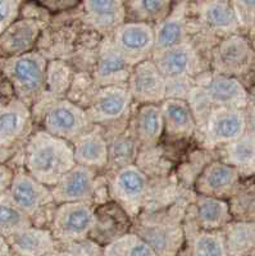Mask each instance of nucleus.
<instances>
[{"label": "nucleus", "instance_id": "7ed1b4c3", "mask_svg": "<svg viewBox=\"0 0 255 256\" xmlns=\"http://www.w3.org/2000/svg\"><path fill=\"white\" fill-rule=\"evenodd\" d=\"M0 70L13 88L16 98L31 106L35 105L47 88L48 62L43 54L29 52L16 56H4Z\"/></svg>", "mask_w": 255, "mask_h": 256}, {"label": "nucleus", "instance_id": "49530a36", "mask_svg": "<svg viewBox=\"0 0 255 256\" xmlns=\"http://www.w3.org/2000/svg\"><path fill=\"white\" fill-rule=\"evenodd\" d=\"M174 2H181V0H174Z\"/></svg>", "mask_w": 255, "mask_h": 256}, {"label": "nucleus", "instance_id": "ea45409f", "mask_svg": "<svg viewBox=\"0 0 255 256\" xmlns=\"http://www.w3.org/2000/svg\"><path fill=\"white\" fill-rule=\"evenodd\" d=\"M246 122H247V132L255 136V96H250V102L246 106Z\"/></svg>", "mask_w": 255, "mask_h": 256}, {"label": "nucleus", "instance_id": "a18cd8bd", "mask_svg": "<svg viewBox=\"0 0 255 256\" xmlns=\"http://www.w3.org/2000/svg\"><path fill=\"white\" fill-rule=\"evenodd\" d=\"M177 256H186V255H181V254H180V255H177Z\"/></svg>", "mask_w": 255, "mask_h": 256}, {"label": "nucleus", "instance_id": "f257e3e1", "mask_svg": "<svg viewBox=\"0 0 255 256\" xmlns=\"http://www.w3.org/2000/svg\"><path fill=\"white\" fill-rule=\"evenodd\" d=\"M75 166L72 142L45 130L29 137L25 148V169L41 184L53 187Z\"/></svg>", "mask_w": 255, "mask_h": 256}, {"label": "nucleus", "instance_id": "de8ad7c7", "mask_svg": "<svg viewBox=\"0 0 255 256\" xmlns=\"http://www.w3.org/2000/svg\"><path fill=\"white\" fill-rule=\"evenodd\" d=\"M188 2H192V0H188Z\"/></svg>", "mask_w": 255, "mask_h": 256}, {"label": "nucleus", "instance_id": "20e7f679", "mask_svg": "<svg viewBox=\"0 0 255 256\" xmlns=\"http://www.w3.org/2000/svg\"><path fill=\"white\" fill-rule=\"evenodd\" d=\"M96 226L93 202H63L53 210L50 228L58 244H72L90 238Z\"/></svg>", "mask_w": 255, "mask_h": 256}, {"label": "nucleus", "instance_id": "9d476101", "mask_svg": "<svg viewBox=\"0 0 255 256\" xmlns=\"http://www.w3.org/2000/svg\"><path fill=\"white\" fill-rule=\"evenodd\" d=\"M109 38L131 67L153 56L155 48L154 24L126 20L112 32Z\"/></svg>", "mask_w": 255, "mask_h": 256}, {"label": "nucleus", "instance_id": "393cba45", "mask_svg": "<svg viewBox=\"0 0 255 256\" xmlns=\"http://www.w3.org/2000/svg\"><path fill=\"white\" fill-rule=\"evenodd\" d=\"M132 67L116 49L109 36L103 41L95 66L94 78L98 86L127 84Z\"/></svg>", "mask_w": 255, "mask_h": 256}, {"label": "nucleus", "instance_id": "c03bdc74", "mask_svg": "<svg viewBox=\"0 0 255 256\" xmlns=\"http://www.w3.org/2000/svg\"><path fill=\"white\" fill-rule=\"evenodd\" d=\"M50 254H52V252H50ZM50 254H48V255H44V256H52V255H50Z\"/></svg>", "mask_w": 255, "mask_h": 256}, {"label": "nucleus", "instance_id": "a19ab883", "mask_svg": "<svg viewBox=\"0 0 255 256\" xmlns=\"http://www.w3.org/2000/svg\"><path fill=\"white\" fill-rule=\"evenodd\" d=\"M247 38H249L250 42H251L252 48L255 49V27H252V28H250L249 31H247Z\"/></svg>", "mask_w": 255, "mask_h": 256}, {"label": "nucleus", "instance_id": "2f4dec72", "mask_svg": "<svg viewBox=\"0 0 255 256\" xmlns=\"http://www.w3.org/2000/svg\"><path fill=\"white\" fill-rule=\"evenodd\" d=\"M109 142V163L108 166L117 169L122 166L134 164L137 155L139 142L131 132L130 127L113 134L112 138H108ZM107 166V168H108Z\"/></svg>", "mask_w": 255, "mask_h": 256}, {"label": "nucleus", "instance_id": "72a5a7b5", "mask_svg": "<svg viewBox=\"0 0 255 256\" xmlns=\"http://www.w3.org/2000/svg\"><path fill=\"white\" fill-rule=\"evenodd\" d=\"M100 256H158L155 251L132 230L103 246Z\"/></svg>", "mask_w": 255, "mask_h": 256}, {"label": "nucleus", "instance_id": "5701e85b", "mask_svg": "<svg viewBox=\"0 0 255 256\" xmlns=\"http://www.w3.org/2000/svg\"><path fill=\"white\" fill-rule=\"evenodd\" d=\"M164 134L173 140L190 138L197 128V120L188 104L183 98H167L160 102Z\"/></svg>", "mask_w": 255, "mask_h": 256}, {"label": "nucleus", "instance_id": "412c9836", "mask_svg": "<svg viewBox=\"0 0 255 256\" xmlns=\"http://www.w3.org/2000/svg\"><path fill=\"white\" fill-rule=\"evenodd\" d=\"M81 3L85 20L105 38L127 20L126 0H82Z\"/></svg>", "mask_w": 255, "mask_h": 256}, {"label": "nucleus", "instance_id": "b1692460", "mask_svg": "<svg viewBox=\"0 0 255 256\" xmlns=\"http://www.w3.org/2000/svg\"><path fill=\"white\" fill-rule=\"evenodd\" d=\"M41 27V22L35 18H18L0 35V54L16 56L32 52Z\"/></svg>", "mask_w": 255, "mask_h": 256}, {"label": "nucleus", "instance_id": "dca6fc26", "mask_svg": "<svg viewBox=\"0 0 255 256\" xmlns=\"http://www.w3.org/2000/svg\"><path fill=\"white\" fill-rule=\"evenodd\" d=\"M241 177L237 169L224 160H214L197 176L195 191L199 195L228 198L238 191Z\"/></svg>", "mask_w": 255, "mask_h": 256}, {"label": "nucleus", "instance_id": "6e6552de", "mask_svg": "<svg viewBox=\"0 0 255 256\" xmlns=\"http://www.w3.org/2000/svg\"><path fill=\"white\" fill-rule=\"evenodd\" d=\"M255 67V49L249 38L241 32L219 38L212 49L214 73L231 77L246 76Z\"/></svg>", "mask_w": 255, "mask_h": 256}, {"label": "nucleus", "instance_id": "aec40b11", "mask_svg": "<svg viewBox=\"0 0 255 256\" xmlns=\"http://www.w3.org/2000/svg\"><path fill=\"white\" fill-rule=\"evenodd\" d=\"M187 6L188 0L176 2L168 17L154 24V34H155L154 52L190 41L191 27L188 20Z\"/></svg>", "mask_w": 255, "mask_h": 256}, {"label": "nucleus", "instance_id": "4c0bfd02", "mask_svg": "<svg viewBox=\"0 0 255 256\" xmlns=\"http://www.w3.org/2000/svg\"><path fill=\"white\" fill-rule=\"evenodd\" d=\"M34 2L49 12L59 13L75 8L82 0H34Z\"/></svg>", "mask_w": 255, "mask_h": 256}, {"label": "nucleus", "instance_id": "473e14b6", "mask_svg": "<svg viewBox=\"0 0 255 256\" xmlns=\"http://www.w3.org/2000/svg\"><path fill=\"white\" fill-rule=\"evenodd\" d=\"M31 226L32 219L13 202L8 192L0 195V234L11 237Z\"/></svg>", "mask_w": 255, "mask_h": 256}, {"label": "nucleus", "instance_id": "f3484780", "mask_svg": "<svg viewBox=\"0 0 255 256\" xmlns=\"http://www.w3.org/2000/svg\"><path fill=\"white\" fill-rule=\"evenodd\" d=\"M151 59L168 82L187 81L199 67V56L191 41L154 52Z\"/></svg>", "mask_w": 255, "mask_h": 256}, {"label": "nucleus", "instance_id": "f704fd0d", "mask_svg": "<svg viewBox=\"0 0 255 256\" xmlns=\"http://www.w3.org/2000/svg\"><path fill=\"white\" fill-rule=\"evenodd\" d=\"M68 84H70V68L62 62L48 63L47 84L49 86L52 94L59 98V95L68 88Z\"/></svg>", "mask_w": 255, "mask_h": 256}, {"label": "nucleus", "instance_id": "37998d69", "mask_svg": "<svg viewBox=\"0 0 255 256\" xmlns=\"http://www.w3.org/2000/svg\"><path fill=\"white\" fill-rule=\"evenodd\" d=\"M0 248H2V238H0Z\"/></svg>", "mask_w": 255, "mask_h": 256}, {"label": "nucleus", "instance_id": "7c9ffc66", "mask_svg": "<svg viewBox=\"0 0 255 256\" xmlns=\"http://www.w3.org/2000/svg\"><path fill=\"white\" fill-rule=\"evenodd\" d=\"M222 230L229 256H245L255 248V220H232Z\"/></svg>", "mask_w": 255, "mask_h": 256}, {"label": "nucleus", "instance_id": "f03ea898", "mask_svg": "<svg viewBox=\"0 0 255 256\" xmlns=\"http://www.w3.org/2000/svg\"><path fill=\"white\" fill-rule=\"evenodd\" d=\"M185 216V210L177 205L141 212L132 219L130 230L141 237L158 256H177L186 244Z\"/></svg>", "mask_w": 255, "mask_h": 256}, {"label": "nucleus", "instance_id": "58836bf2", "mask_svg": "<svg viewBox=\"0 0 255 256\" xmlns=\"http://www.w3.org/2000/svg\"><path fill=\"white\" fill-rule=\"evenodd\" d=\"M13 176H15V172L12 169L6 164L0 163V195H3L4 192L8 191Z\"/></svg>", "mask_w": 255, "mask_h": 256}, {"label": "nucleus", "instance_id": "cd10ccee", "mask_svg": "<svg viewBox=\"0 0 255 256\" xmlns=\"http://www.w3.org/2000/svg\"><path fill=\"white\" fill-rule=\"evenodd\" d=\"M12 246L22 256H44L58 248V241L50 230L29 227L9 237Z\"/></svg>", "mask_w": 255, "mask_h": 256}, {"label": "nucleus", "instance_id": "6ab92c4d", "mask_svg": "<svg viewBox=\"0 0 255 256\" xmlns=\"http://www.w3.org/2000/svg\"><path fill=\"white\" fill-rule=\"evenodd\" d=\"M30 105L18 98L0 102V146L7 148L27 136L31 130Z\"/></svg>", "mask_w": 255, "mask_h": 256}, {"label": "nucleus", "instance_id": "2eb2a0df", "mask_svg": "<svg viewBox=\"0 0 255 256\" xmlns=\"http://www.w3.org/2000/svg\"><path fill=\"white\" fill-rule=\"evenodd\" d=\"M52 188L55 204L94 202L96 195V169L76 164Z\"/></svg>", "mask_w": 255, "mask_h": 256}, {"label": "nucleus", "instance_id": "9b49d317", "mask_svg": "<svg viewBox=\"0 0 255 256\" xmlns=\"http://www.w3.org/2000/svg\"><path fill=\"white\" fill-rule=\"evenodd\" d=\"M127 86L134 102L139 105L160 104L168 98V81L153 59H146L132 67Z\"/></svg>", "mask_w": 255, "mask_h": 256}, {"label": "nucleus", "instance_id": "a878e982", "mask_svg": "<svg viewBox=\"0 0 255 256\" xmlns=\"http://www.w3.org/2000/svg\"><path fill=\"white\" fill-rule=\"evenodd\" d=\"M140 146L153 148L164 134V120L160 104H141L128 123Z\"/></svg>", "mask_w": 255, "mask_h": 256}, {"label": "nucleus", "instance_id": "423d86ee", "mask_svg": "<svg viewBox=\"0 0 255 256\" xmlns=\"http://www.w3.org/2000/svg\"><path fill=\"white\" fill-rule=\"evenodd\" d=\"M41 123L43 130L70 142H73L94 126L89 120L86 109L57 96L43 108Z\"/></svg>", "mask_w": 255, "mask_h": 256}, {"label": "nucleus", "instance_id": "79ce46f5", "mask_svg": "<svg viewBox=\"0 0 255 256\" xmlns=\"http://www.w3.org/2000/svg\"><path fill=\"white\" fill-rule=\"evenodd\" d=\"M251 212H252V216H254V220H255V198L251 202Z\"/></svg>", "mask_w": 255, "mask_h": 256}, {"label": "nucleus", "instance_id": "e433bc0d", "mask_svg": "<svg viewBox=\"0 0 255 256\" xmlns=\"http://www.w3.org/2000/svg\"><path fill=\"white\" fill-rule=\"evenodd\" d=\"M20 3L18 0H0V35L18 20Z\"/></svg>", "mask_w": 255, "mask_h": 256}, {"label": "nucleus", "instance_id": "bb28decb", "mask_svg": "<svg viewBox=\"0 0 255 256\" xmlns=\"http://www.w3.org/2000/svg\"><path fill=\"white\" fill-rule=\"evenodd\" d=\"M186 256H229L223 230H204L185 222Z\"/></svg>", "mask_w": 255, "mask_h": 256}, {"label": "nucleus", "instance_id": "4be33fe9", "mask_svg": "<svg viewBox=\"0 0 255 256\" xmlns=\"http://www.w3.org/2000/svg\"><path fill=\"white\" fill-rule=\"evenodd\" d=\"M76 164L93 169L107 168L109 163V142L102 127L93 126L72 142Z\"/></svg>", "mask_w": 255, "mask_h": 256}, {"label": "nucleus", "instance_id": "f8f14e48", "mask_svg": "<svg viewBox=\"0 0 255 256\" xmlns=\"http://www.w3.org/2000/svg\"><path fill=\"white\" fill-rule=\"evenodd\" d=\"M204 98L212 108L246 109L250 94L237 77L214 73L197 84Z\"/></svg>", "mask_w": 255, "mask_h": 256}, {"label": "nucleus", "instance_id": "c756f323", "mask_svg": "<svg viewBox=\"0 0 255 256\" xmlns=\"http://www.w3.org/2000/svg\"><path fill=\"white\" fill-rule=\"evenodd\" d=\"M174 0H126L127 20L157 24L172 12Z\"/></svg>", "mask_w": 255, "mask_h": 256}, {"label": "nucleus", "instance_id": "0eeeda50", "mask_svg": "<svg viewBox=\"0 0 255 256\" xmlns=\"http://www.w3.org/2000/svg\"><path fill=\"white\" fill-rule=\"evenodd\" d=\"M187 12L190 24L218 40L242 31L231 0H192Z\"/></svg>", "mask_w": 255, "mask_h": 256}, {"label": "nucleus", "instance_id": "1a4fd4ad", "mask_svg": "<svg viewBox=\"0 0 255 256\" xmlns=\"http://www.w3.org/2000/svg\"><path fill=\"white\" fill-rule=\"evenodd\" d=\"M149 192V178L136 164L114 170L109 180V195L131 219L141 212Z\"/></svg>", "mask_w": 255, "mask_h": 256}, {"label": "nucleus", "instance_id": "39448f33", "mask_svg": "<svg viewBox=\"0 0 255 256\" xmlns=\"http://www.w3.org/2000/svg\"><path fill=\"white\" fill-rule=\"evenodd\" d=\"M132 102L134 99L127 84L99 86L86 112L94 126L112 128L114 131L116 126L130 120Z\"/></svg>", "mask_w": 255, "mask_h": 256}, {"label": "nucleus", "instance_id": "c85d7f7f", "mask_svg": "<svg viewBox=\"0 0 255 256\" xmlns=\"http://www.w3.org/2000/svg\"><path fill=\"white\" fill-rule=\"evenodd\" d=\"M223 160L237 169L242 177L255 174V136L245 132L240 138L223 145Z\"/></svg>", "mask_w": 255, "mask_h": 256}, {"label": "nucleus", "instance_id": "4468645a", "mask_svg": "<svg viewBox=\"0 0 255 256\" xmlns=\"http://www.w3.org/2000/svg\"><path fill=\"white\" fill-rule=\"evenodd\" d=\"M247 131L246 110L236 108H213L204 122L208 146H223L237 140Z\"/></svg>", "mask_w": 255, "mask_h": 256}, {"label": "nucleus", "instance_id": "ddd939ff", "mask_svg": "<svg viewBox=\"0 0 255 256\" xmlns=\"http://www.w3.org/2000/svg\"><path fill=\"white\" fill-rule=\"evenodd\" d=\"M8 195L20 209L24 210L32 219L45 208L50 205H57L53 198L52 188L40 180L32 177L26 169H21L15 172L11 186L8 188Z\"/></svg>", "mask_w": 255, "mask_h": 256}, {"label": "nucleus", "instance_id": "c9c22d12", "mask_svg": "<svg viewBox=\"0 0 255 256\" xmlns=\"http://www.w3.org/2000/svg\"><path fill=\"white\" fill-rule=\"evenodd\" d=\"M242 31L255 27V0H231Z\"/></svg>", "mask_w": 255, "mask_h": 256}, {"label": "nucleus", "instance_id": "a211bd4d", "mask_svg": "<svg viewBox=\"0 0 255 256\" xmlns=\"http://www.w3.org/2000/svg\"><path fill=\"white\" fill-rule=\"evenodd\" d=\"M232 219L231 205L226 198L199 194L185 216V222L204 230H223Z\"/></svg>", "mask_w": 255, "mask_h": 256}]
</instances>
